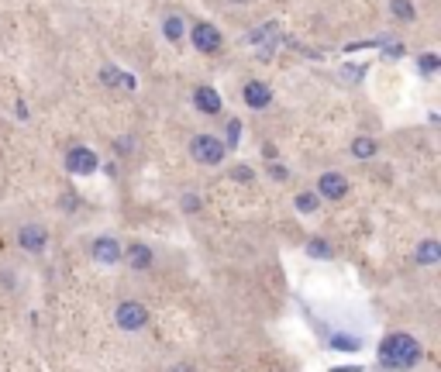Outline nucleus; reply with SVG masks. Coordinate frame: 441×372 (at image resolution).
Here are the masks:
<instances>
[{
	"mask_svg": "<svg viewBox=\"0 0 441 372\" xmlns=\"http://www.w3.org/2000/svg\"><path fill=\"white\" fill-rule=\"evenodd\" d=\"M159 31H163V38H166L169 45H179V42L186 38V17H183V14H176V10L163 14V21H159Z\"/></svg>",
	"mask_w": 441,
	"mask_h": 372,
	"instance_id": "nucleus-13",
	"label": "nucleus"
},
{
	"mask_svg": "<svg viewBox=\"0 0 441 372\" xmlns=\"http://www.w3.org/2000/svg\"><path fill=\"white\" fill-rule=\"evenodd\" d=\"M314 193H317L324 203H342V200L352 193V180H349L342 169H328V173H321V176H317Z\"/></svg>",
	"mask_w": 441,
	"mask_h": 372,
	"instance_id": "nucleus-5",
	"label": "nucleus"
},
{
	"mask_svg": "<svg viewBox=\"0 0 441 372\" xmlns=\"http://www.w3.org/2000/svg\"><path fill=\"white\" fill-rule=\"evenodd\" d=\"M345 73H349V80H362V73H365V66H349V69H345Z\"/></svg>",
	"mask_w": 441,
	"mask_h": 372,
	"instance_id": "nucleus-26",
	"label": "nucleus"
},
{
	"mask_svg": "<svg viewBox=\"0 0 441 372\" xmlns=\"http://www.w3.org/2000/svg\"><path fill=\"white\" fill-rule=\"evenodd\" d=\"M186 42L200 52V56H221L224 52V35L214 21H203V17H193L186 21Z\"/></svg>",
	"mask_w": 441,
	"mask_h": 372,
	"instance_id": "nucleus-2",
	"label": "nucleus"
},
{
	"mask_svg": "<svg viewBox=\"0 0 441 372\" xmlns=\"http://www.w3.org/2000/svg\"><path fill=\"white\" fill-rule=\"evenodd\" d=\"M441 262V242L438 238H424L414 245V266L417 269H435Z\"/></svg>",
	"mask_w": 441,
	"mask_h": 372,
	"instance_id": "nucleus-12",
	"label": "nucleus"
},
{
	"mask_svg": "<svg viewBox=\"0 0 441 372\" xmlns=\"http://www.w3.org/2000/svg\"><path fill=\"white\" fill-rule=\"evenodd\" d=\"M149 321H152V314H149V307H145L142 300H121V303L114 307V324H117L121 331H128V335L145 331Z\"/></svg>",
	"mask_w": 441,
	"mask_h": 372,
	"instance_id": "nucleus-4",
	"label": "nucleus"
},
{
	"mask_svg": "<svg viewBox=\"0 0 441 372\" xmlns=\"http://www.w3.org/2000/svg\"><path fill=\"white\" fill-rule=\"evenodd\" d=\"M349 152H352V159H358V162H372V159L379 155V142H376L372 135H355Z\"/></svg>",
	"mask_w": 441,
	"mask_h": 372,
	"instance_id": "nucleus-15",
	"label": "nucleus"
},
{
	"mask_svg": "<svg viewBox=\"0 0 441 372\" xmlns=\"http://www.w3.org/2000/svg\"><path fill=\"white\" fill-rule=\"evenodd\" d=\"M424 359V348L414 335L407 331H390L383 341H379V366L390 372H407L414 369L417 362Z\"/></svg>",
	"mask_w": 441,
	"mask_h": 372,
	"instance_id": "nucleus-1",
	"label": "nucleus"
},
{
	"mask_svg": "<svg viewBox=\"0 0 441 372\" xmlns=\"http://www.w3.org/2000/svg\"><path fill=\"white\" fill-rule=\"evenodd\" d=\"M414 62H417L421 80H435V76H438V69H441L438 52H417V56H414Z\"/></svg>",
	"mask_w": 441,
	"mask_h": 372,
	"instance_id": "nucleus-19",
	"label": "nucleus"
},
{
	"mask_svg": "<svg viewBox=\"0 0 441 372\" xmlns=\"http://www.w3.org/2000/svg\"><path fill=\"white\" fill-rule=\"evenodd\" d=\"M242 131H245V128H242V117H228V121H224V138H221V142H224L228 152L242 145Z\"/></svg>",
	"mask_w": 441,
	"mask_h": 372,
	"instance_id": "nucleus-20",
	"label": "nucleus"
},
{
	"mask_svg": "<svg viewBox=\"0 0 441 372\" xmlns=\"http://www.w3.org/2000/svg\"><path fill=\"white\" fill-rule=\"evenodd\" d=\"M328 348H331V352H345V355H352V352L362 348V338L345 335V331H331V335H328Z\"/></svg>",
	"mask_w": 441,
	"mask_h": 372,
	"instance_id": "nucleus-18",
	"label": "nucleus"
},
{
	"mask_svg": "<svg viewBox=\"0 0 441 372\" xmlns=\"http://www.w3.org/2000/svg\"><path fill=\"white\" fill-rule=\"evenodd\" d=\"M303 252H307V259H314V262H331L338 252H335V245L324 238V235H314V238H307L303 242Z\"/></svg>",
	"mask_w": 441,
	"mask_h": 372,
	"instance_id": "nucleus-14",
	"label": "nucleus"
},
{
	"mask_svg": "<svg viewBox=\"0 0 441 372\" xmlns=\"http://www.w3.org/2000/svg\"><path fill=\"white\" fill-rule=\"evenodd\" d=\"M190 159H193L197 166L214 169V166H221V162L228 159V149H224L221 135L200 131V135H193V138H190Z\"/></svg>",
	"mask_w": 441,
	"mask_h": 372,
	"instance_id": "nucleus-3",
	"label": "nucleus"
},
{
	"mask_svg": "<svg viewBox=\"0 0 441 372\" xmlns=\"http://www.w3.org/2000/svg\"><path fill=\"white\" fill-rule=\"evenodd\" d=\"M179 210H183V214H200V210H203V196H200L197 189H186V193L179 196Z\"/></svg>",
	"mask_w": 441,
	"mask_h": 372,
	"instance_id": "nucleus-21",
	"label": "nucleus"
},
{
	"mask_svg": "<svg viewBox=\"0 0 441 372\" xmlns=\"http://www.w3.org/2000/svg\"><path fill=\"white\" fill-rule=\"evenodd\" d=\"M331 372H362V366H335Z\"/></svg>",
	"mask_w": 441,
	"mask_h": 372,
	"instance_id": "nucleus-29",
	"label": "nucleus"
},
{
	"mask_svg": "<svg viewBox=\"0 0 441 372\" xmlns=\"http://www.w3.org/2000/svg\"><path fill=\"white\" fill-rule=\"evenodd\" d=\"M166 372H197V369H193V362H176V366H169Z\"/></svg>",
	"mask_w": 441,
	"mask_h": 372,
	"instance_id": "nucleus-27",
	"label": "nucleus"
},
{
	"mask_svg": "<svg viewBox=\"0 0 441 372\" xmlns=\"http://www.w3.org/2000/svg\"><path fill=\"white\" fill-rule=\"evenodd\" d=\"M17 248L21 252H28V255H45V248H49V228L45 224H38V221H28V224H21L17 228Z\"/></svg>",
	"mask_w": 441,
	"mask_h": 372,
	"instance_id": "nucleus-7",
	"label": "nucleus"
},
{
	"mask_svg": "<svg viewBox=\"0 0 441 372\" xmlns=\"http://www.w3.org/2000/svg\"><path fill=\"white\" fill-rule=\"evenodd\" d=\"M190 100H193V110L203 114V117H221V114H224V96H221V90H214L210 83L193 87Z\"/></svg>",
	"mask_w": 441,
	"mask_h": 372,
	"instance_id": "nucleus-8",
	"label": "nucleus"
},
{
	"mask_svg": "<svg viewBox=\"0 0 441 372\" xmlns=\"http://www.w3.org/2000/svg\"><path fill=\"white\" fill-rule=\"evenodd\" d=\"M265 173H269V180H272V183H290V169H286L279 159H272V162L265 166Z\"/></svg>",
	"mask_w": 441,
	"mask_h": 372,
	"instance_id": "nucleus-23",
	"label": "nucleus"
},
{
	"mask_svg": "<svg viewBox=\"0 0 441 372\" xmlns=\"http://www.w3.org/2000/svg\"><path fill=\"white\" fill-rule=\"evenodd\" d=\"M228 176H231L235 183H242V186H252V183H256V169H252V166H245V162L231 166V169H228Z\"/></svg>",
	"mask_w": 441,
	"mask_h": 372,
	"instance_id": "nucleus-22",
	"label": "nucleus"
},
{
	"mask_svg": "<svg viewBox=\"0 0 441 372\" xmlns=\"http://www.w3.org/2000/svg\"><path fill=\"white\" fill-rule=\"evenodd\" d=\"M403 56H407V45H400V42H393V45L383 49V59H403Z\"/></svg>",
	"mask_w": 441,
	"mask_h": 372,
	"instance_id": "nucleus-25",
	"label": "nucleus"
},
{
	"mask_svg": "<svg viewBox=\"0 0 441 372\" xmlns=\"http://www.w3.org/2000/svg\"><path fill=\"white\" fill-rule=\"evenodd\" d=\"M121 262H124L128 269H135V273H149V269L156 266V252H152L149 242H128V245L121 248Z\"/></svg>",
	"mask_w": 441,
	"mask_h": 372,
	"instance_id": "nucleus-10",
	"label": "nucleus"
},
{
	"mask_svg": "<svg viewBox=\"0 0 441 372\" xmlns=\"http://www.w3.org/2000/svg\"><path fill=\"white\" fill-rule=\"evenodd\" d=\"M63 166H66L69 176H93L100 169V155L90 145H73V149H66Z\"/></svg>",
	"mask_w": 441,
	"mask_h": 372,
	"instance_id": "nucleus-6",
	"label": "nucleus"
},
{
	"mask_svg": "<svg viewBox=\"0 0 441 372\" xmlns=\"http://www.w3.org/2000/svg\"><path fill=\"white\" fill-rule=\"evenodd\" d=\"M14 114H17V117H21V121H24V117H28V107H24V100H17V107H14Z\"/></svg>",
	"mask_w": 441,
	"mask_h": 372,
	"instance_id": "nucleus-28",
	"label": "nucleus"
},
{
	"mask_svg": "<svg viewBox=\"0 0 441 372\" xmlns=\"http://www.w3.org/2000/svg\"><path fill=\"white\" fill-rule=\"evenodd\" d=\"M228 3H235V7H245V3H249V0H228Z\"/></svg>",
	"mask_w": 441,
	"mask_h": 372,
	"instance_id": "nucleus-30",
	"label": "nucleus"
},
{
	"mask_svg": "<svg viewBox=\"0 0 441 372\" xmlns=\"http://www.w3.org/2000/svg\"><path fill=\"white\" fill-rule=\"evenodd\" d=\"M121 73L124 69H117V66H100V83L103 87H121Z\"/></svg>",
	"mask_w": 441,
	"mask_h": 372,
	"instance_id": "nucleus-24",
	"label": "nucleus"
},
{
	"mask_svg": "<svg viewBox=\"0 0 441 372\" xmlns=\"http://www.w3.org/2000/svg\"><path fill=\"white\" fill-rule=\"evenodd\" d=\"M321 203H324V200L314 193V186H310V189H300V193L293 196V207H297V214H303V217L317 214V210H321Z\"/></svg>",
	"mask_w": 441,
	"mask_h": 372,
	"instance_id": "nucleus-17",
	"label": "nucleus"
},
{
	"mask_svg": "<svg viewBox=\"0 0 441 372\" xmlns=\"http://www.w3.org/2000/svg\"><path fill=\"white\" fill-rule=\"evenodd\" d=\"M121 238H114V235H97L93 242H90V259L97 262V266H117L121 262Z\"/></svg>",
	"mask_w": 441,
	"mask_h": 372,
	"instance_id": "nucleus-9",
	"label": "nucleus"
},
{
	"mask_svg": "<svg viewBox=\"0 0 441 372\" xmlns=\"http://www.w3.org/2000/svg\"><path fill=\"white\" fill-rule=\"evenodd\" d=\"M386 7H390V17L397 24H414L417 21V3L414 0H390Z\"/></svg>",
	"mask_w": 441,
	"mask_h": 372,
	"instance_id": "nucleus-16",
	"label": "nucleus"
},
{
	"mask_svg": "<svg viewBox=\"0 0 441 372\" xmlns=\"http://www.w3.org/2000/svg\"><path fill=\"white\" fill-rule=\"evenodd\" d=\"M242 100H245L249 110H269L276 103V93L265 80H245L242 83Z\"/></svg>",
	"mask_w": 441,
	"mask_h": 372,
	"instance_id": "nucleus-11",
	"label": "nucleus"
}]
</instances>
